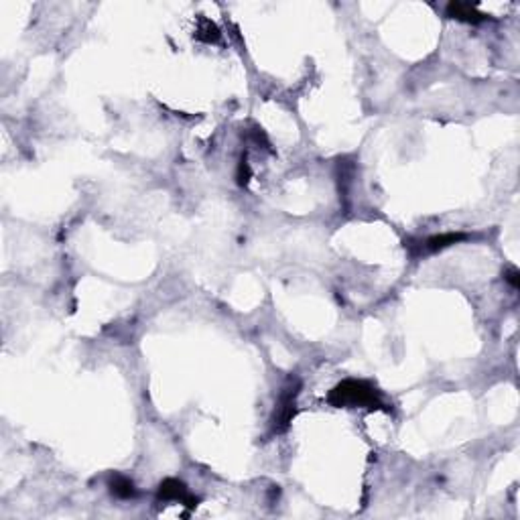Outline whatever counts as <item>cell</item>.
<instances>
[{"instance_id":"obj_1","label":"cell","mask_w":520,"mask_h":520,"mask_svg":"<svg viewBox=\"0 0 520 520\" xmlns=\"http://www.w3.org/2000/svg\"><path fill=\"white\" fill-rule=\"evenodd\" d=\"M334 407H362V409H384V402L370 382L364 380H344L336 384L327 394Z\"/></svg>"},{"instance_id":"obj_2","label":"cell","mask_w":520,"mask_h":520,"mask_svg":"<svg viewBox=\"0 0 520 520\" xmlns=\"http://www.w3.org/2000/svg\"><path fill=\"white\" fill-rule=\"evenodd\" d=\"M295 396H297V390L293 389H285V392L281 394L279 404L274 409V417H272L274 433H283L289 427V423L293 421V417H295Z\"/></svg>"},{"instance_id":"obj_3","label":"cell","mask_w":520,"mask_h":520,"mask_svg":"<svg viewBox=\"0 0 520 520\" xmlns=\"http://www.w3.org/2000/svg\"><path fill=\"white\" fill-rule=\"evenodd\" d=\"M445 14L449 19H455V21H464V23H470V25H477V23H484L490 14L486 12H479L476 4H470V2H459V0H453L445 6Z\"/></svg>"},{"instance_id":"obj_4","label":"cell","mask_w":520,"mask_h":520,"mask_svg":"<svg viewBox=\"0 0 520 520\" xmlns=\"http://www.w3.org/2000/svg\"><path fill=\"white\" fill-rule=\"evenodd\" d=\"M159 500H173V502H183L187 506H193V496L187 492V488L177 481V479H165L159 486Z\"/></svg>"},{"instance_id":"obj_5","label":"cell","mask_w":520,"mask_h":520,"mask_svg":"<svg viewBox=\"0 0 520 520\" xmlns=\"http://www.w3.org/2000/svg\"><path fill=\"white\" fill-rule=\"evenodd\" d=\"M468 238V234H464V232H449V234H439V236H431V238H427L425 242H421L423 246V250H427V252H437V250H443V248H447V246H453V244H457V242H462V240H466Z\"/></svg>"},{"instance_id":"obj_6","label":"cell","mask_w":520,"mask_h":520,"mask_svg":"<svg viewBox=\"0 0 520 520\" xmlns=\"http://www.w3.org/2000/svg\"><path fill=\"white\" fill-rule=\"evenodd\" d=\"M108 488H110V492L116 498H122V500H130V498L136 496V488H134L132 479H129L127 476H120V474H112L110 476Z\"/></svg>"},{"instance_id":"obj_7","label":"cell","mask_w":520,"mask_h":520,"mask_svg":"<svg viewBox=\"0 0 520 520\" xmlns=\"http://www.w3.org/2000/svg\"><path fill=\"white\" fill-rule=\"evenodd\" d=\"M202 23H204L206 29H197L195 37H197L199 41H206V43H214V41H217V39H219V31H217L216 25L210 23L208 19H204Z\"/></svg>"},{"instance_id":"obj_8","label":"cell","mask_w":520,"mask_h":520,"mask_svg":"<svg viewBox=\"0 0 520 520\" xmlns=\"http://www.w3.org/2000/svg\"><path fill=\"white\" fill-rule=\"evenodd\" d=\"M514 287H519V270L517 268H510V272H508V277H506Z\"/></svg>"}]
</instances>
